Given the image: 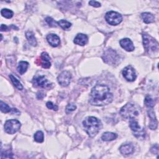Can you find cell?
<instances>
[{
	"label": "cell",
	"instance_id": "18",
	"mask_svg": "<svg viewBox=\"0 0 159 159\" xmlns=\"http://www.w3.org/2000/svg\"><path fill=\"white\" fill-rule=\"evenodd\" d=\"M117 138L118 135L116 134L110 132H106L103 134L101 139L104 141H111L113 140H115Z\"/></svg>",
	"mask_w": 159,
	"mask_h": 159
},
{
	"label": "cell",
	"instance_id": "32",
	"mask_svg": "<svg viewBox=\"0 0 159 159\" xmlns=\"http://www.w3.org/2000/svg\"><path fill=\"white\" fill-rule=\"evenodd\" d=\"M89 5L92 6H93L95 8H99L101 6V3H100L96 1H90L89 2Z\"/></svg>",
	"mask_w": 159,
	"mask_h": 159
},
{
	"label": "cell",
	"instance_id": "16",
	"mask_svg": "<svg viewBox=\"0 0 159 159\" xmlns=\"http://www.w3.org/2000/svg\"><path fill=\"white\" fill-rule=\"evenodd\" d=\"M88 36L84 34H78L76 37L74 39V43L75 44L81 45V46H83V45H86L88 43Z\"/></svg>",
	"mask_w": 159,
	"mask_h": 159
},
{
	"label": "cell",
	"instance_id": "24",
	"mask_svg": "<svg viewBox=\"0 0 159 159\" xmlns=\"http://www.w3.org/2000/svg\"><path fill=\"white\" fill-rule=\"evenodd\" d=\"M34 138L35 141L39 143H42L44 142V133L40 131H38L35 133Z\"/></svg>",
	"mask_w": 159,
	"mask_h": 159
},
{
	"label": "cell",
	"instance_id": "28",
	"mask_svg": "<svg viewBox=\"0 0 159 159\" xmlns=\"http://www.w3.org/2000/svg\"><path fill=\"white\" fill-rule=\"evenodd\" d=\"M45 21L47 22V23L51 26V27H57V22H56L53 18L51 17H47L45 18Z\"/></svg>",
	"mask_w": 159,
	"mask_h": 159
},
{
	"label": "cell",
	"instance_id": "3",
	"mask_svg": "<svg viewBox=\"0 0 159 159\" xmlns=\"http://www.w3.org/2000/svg\"><path fill=\"white\" fill-rule=\"evenodd\" d=\"M141 112L140 108L136 104L128 103L124 106L120 111L121 115L125 119H134Z\"/></svg>",
	"mask_w": 159,
	"mask_h": 159
},
{
	"label": "cell",
	"instance_id": "35",
	"mask_svg": "<svg viewBox=\"0 0 159 159\" xmlns=\"http://www.w3.org/2000/svg\"><path fill=\"white\" fill-rule=\"evenodd\" d=\"M9 30V28L5 25H2L1 26V31H7Z\"/></svg>",
	"mask_w": 159,
	"mask_h": 159
},
{
	"label": "cell",
	"instance_id": "23",
	"mask_svg": "<svg viewBox=\"0 0 159 159\" xmlns=\"http://www.w3.org/2000/svg\"><path fill=\"white\" fill-rule=\"evenodd\" d=\"M9 78L16 88H17L19 90L23 89V86H22V85L21 84V83L15 77H14L13 75H10Z\"/></svg>",
	"mask_w": 159,
	"mask_h": 159
},
{
	"label": "cell",
	"instance_id": "20",
	"mask_svg": "<svg viewBox=\"0 0 159 159\" xmlns=\"http://www.w3.org/2000/svg\"><path fill=\"white\" fill-rule=\"evenodd\" d=\"M143 21L146 24L152 23L155 20L154 16L150 13H143L141 14Z\"/></svg>",
	"mask_w": 159,
	"mask_h": 159
},
{
	"label": "cell",
	"instance_id": "4",
	"mask_svg": "<svg viewBox=\"0 0 159 159\" xmlns=\"http://www.w3.org/2000/svg\"><path fill=\"white\" fill-rule=\"evenodd\" d=\"M142 39L144 47L149 54H158L159 45L158 42L154 38L147 33H143Z\"/></svg>",
	"mask_w": 159,
	"mask_h": 159
},
{
	"label": "cell",
	"instance_id": "13",
	"mask_svg": "<svg viewBox=\"0 0 159 159\" xmlns=\"http://www.w3.org/2000/svg\"><path fill=\"white\" fill-rule=\"evenodd\" d=\"M40 63L44 69H49L51 67V57L47 52H44L41 54Z\"/></svg>",
	"mask_w": 159,
	"mask_h": 159
},
{
	"label": "cell",
	"instance_id": "8",
	"mask_svg": "<svg viewBox=\"0 0 159 159\" xmlns=\"http://www.w3.org/2000/svg\"><path fill=\"white\" fill-rule=\"evenodd\" d=\"M21 124L17 119H10L6 121L5 124V131L9 134L17 132L21 128Z\"/></svg>",
	"mask_w": 159,
	"mask_h": 159
},
{
	"label": "cell",
	"instance_id": "2",
	"mask_svg": "<svg viewBox=\"0 0 159 159\" xmlns=\"http://www.w3.org/2000/svg\"><path fill=\"white\" fill-rule=\"evenodd\" d=\"M83 126L85 131L91 138L97 135L102 127V123L100 119L93 116H89L83 121Z\"/></svg>",
	"mask_w": 159,
	"mask_h": 159
},
{
	"label": "cell",
	"instance_id": "31",
	"mask_svg": "<svg viewBox=\"0 0 159 159\" xmlns=\"http://www.w3.org/2000/svg\"><path fill=\"white\" fill-rule=\"evenodd\" d=\"M46 106L47 107L50 109H52V110H54V111H57L59 108L58 106L56 105V104H54L51 101H48L47 103H46Z\"/></svg>",
	"mask_w": 159,
	"mask_h": 159
},
{
	"label": "cell",
	"instance_id": "34",
	"mask_svg": "<svg viewBox=\"0 0 159 159\" xmlns=\"http://www.w3.org/2000/svg\"><path fill=\"white\" fill-rule=\"evenodd\" d=\"M45 97V94L42 92H39L37 94V97L38 99H42L44 97Z\"/></svg>",
	"mask_w": 159,
	"mask_h": 159
},
{
	"label": "cell",
	"instance_id": "26",
	"mask_svg": "<svg viewBox=\"0 0 159 159\" xmlns=\"http://www.w3.org/2000/svg\"><path fill=\"white\" fill-rule=\"evenodd\" d=\"M1 14L4 17L7 18V19L11 18L14 15L13 12L11 10L8 9H3L1 11Z\"/></svg>",
	"mask_w": 159,
	"mask_h": 159
},
{
	"label": "cell",
	"instance_id": "27",
	"mask_svg": "<svg viewBox=\"0 0 159 159\" xmlns=\"http://www.w3.org/2000/svg\"><path fill=\"white\" fill-rule=\"evenodd\" d=\"M0 108H1V111L4 113L9 112L12 110V109L6 103L2 101H0Z\"/></svg>",
	"mask_w": 159,
	"mask_h": 159
},
{
	"label": "cell",
	"instance_id": "14",
	"mask_svg": "<svg viewBox=\"0 0 159 159\" xmlns=\"http://www.w3.org/2000/svg\"><path fill=\"white\" fill-rule=\"evenodd\" d=\"M147 112H148V116L150 119L149 127L152 130H155L157 129L158 126V121L155 116V112L152 108H150V109L148 110Z\"/></svg>",
	"mask_w": 159,
	"mask_h": 159
},
{
	"label": "cell",
	"instance_id": "17",
	"mask_svg": "<svg viewBox=\"0 0 159 159\" xmlns=\"http://www.w3.org/2000/svg\"><path fill=\"white\" fill-rule=\"evenodd\" d=\"M134 147L131 144H126L122 145L120 148L119 150L121 153L124 155H129L132 154L134 152Z\"/></svg>",
	"mask_w": 159,
	"mask_h": 159
},
{
	"label": "cell",
	"instance_id": "11",
	"mask_svg": "<svg viewBox=\"0 0 159 159\" xmlns=\"http://www.w3.org/2000/svg\"><path fill=\"white\" fill-rule=\"evenodd\" d=\"M122 73L124 78L128 81H134L137 78L135 69L131 65H128L125 67Z\"/></svg>",
	"mask_w": 159,
	"mask_h": 159
},
{
	"label": "cell",
	"instance_id": "25",
	"mask_svg": "<svg viewBox=\"0 0 159 159\" xmlns=\"http://www.w3.org/2000/svg\"><path fill=\"white\" fill-rule=\"evenodd\" d=\"M146 106L149 108H152L155 106V101L150 96H147L144 100Z\"/></svg>",
	"mask_w": 159,
	"mask_h": 159
},
{
	"label": "cell",
	"instance_id": "5",
	"mask_svg": "<svg viewBox=\"0 0 159 159\" xmlns=\"http://www.w3.org/2000/svg\"><path fill=\"white\" fill-rule=\"evenodd\" d=\"M103 59L105 63L112 65H116L119 62V55L112 49H108L104 51Z\"/></svg>",
	"mask_w": 159,
	"mask_h": 159
},
{
	"label": "cell",
	"instance_id": "30",
	"mask_svg": "<svg viewBox=\"0 0 159 159\" xmlns=\"http://www.w3.org/2000/svg\"><path fill=\"white\" fill-rule=\"evenodd\" d=\"M77 109V106L73 104V103H69V104H68L66 107V112L67 113V114H69V113L74 111L75 109Z\"/></svg>",
	"mask_w": 159,
	"mask_h": 159
},
{
	"label": "cell",
	"instance_id": "15",
	"mask_svg": "<svg viewBox=\"0 0 159 159\" xmlns=\"http://www.w3.org/2000/svg\"><path fill=\"white\" fill-rule=\"evenodd\" d=\"M47 40L49 44L54 47H57L60 44V37L55 34H49L47 36Z\"/></svg>",
	"mask_w": 159,
	"mask_h": 159
},
{
	"label": "cell",
	"instance_id": "21",
	"mask_svg": "<svg viewBox=\"0 0 159 159\" xmlns=\"http://www.w3.org/2000/svg\"><path fill=\"white\" fill-rule=\"evenodd\" d=\"M26 37L27 38V39L28 40L29 43L32 45V46L35 47L37 45V40L36 39L34 36V34L31 31H28L26 33Z\"/></svg>",
	"mask_w": 159,
	"mask_h": 159
},
{
	"label": "cell",
	"instance_id": "33",
	"mask_svg": "<svg viewBox=\"0 0 159 159\" xmlns=\"http://www.w3.org/2000/svg\"><path fill=\"white\" fill-rule=\"evenodd\" d=\"M150 151L152 153H154V154H158V146L157 144H156L155 145H154L150 149Z\"/></svg>",
	"mask_w": 159,
	"mask_h": 159
},
{
	"label": "cell",
	"instance_id": "19",
	"mask_svg": "<svg viewBox=\"0 0 159 159\" xmlns=\"http://www.w3.org/2000/svg\"><path fill=\"white\" fill-rule=\"evenodd\" d=\"M29 67V63L25 61H21L19 63L17 66V71L21 75H23L28 70Z\"/></svg>",
	"mask_w": 159,
	"mask_h": 159
},
{
	"label": "cell",
	"instance_id": "12",
	"mask_svg": "<svg viewBox=\"0 0 159 159\" xmlns=\"http://www.w3.org/2000/svg\"><path fill=\"white\" fill-rule=\"evenodd\" d=\"M119 44L123 49L126 50L127 52H132L135 49V47L133 44V42L131 39L128 38L123 39L119 41Z\"/></svg>",
	"mask_w": 159,
	"mask_h": 159
},
{
	"label": "cell",
	"instance_id": "22",
	"mask_svg": "<svg viewBox=\"0 0 159 159\" xmlns=\"http://www.w3.org/2000/svg\"><path fill=\"white\" fill-rule=\"evenodd\" d=\"M57 24L59 26H60L64 30H69L72 26L71 22L67 21L66 20H64V19L59 21L57 22Z\"/></svg>",
	"mask_w": 159,
	"mask_h": 159
},
{
	"label": "cell",
	"instance_id": "9",
	"mask_svg": "<svg viewBox=\"0 0 159 159\" xmlns=\"http://www.w3.org/2000/svg\"><path fill=\"white\" fill-rule=\"evenodd\" d=\"M32 83L36 87L51 88L52 84L44 75H36L33 78Z\"/></svg>",
	"mask_w": 159,
	"mask_h": 159
},
{
	"label": "cell",
	"instance_id": "6",
	"mask_svg": "<svg viewBox=\"0 0 159 159\" xmlns=\"http://www.w3.org/2000/svg\"><path fill=\"white\" fill-rule=\"evenodd\" d=\"M129 126L134 134V135H135V138H137L138 139L141 140H142L145 138L146 132L144 129L141 127L138 123L134 119H130Z\"/></svg>",
	"mask_w": 159,
	"mask_h": 159
},
{
	"label": "cell",
	"instance_id": "1",
	"mask_svg": "<svg viewBox=\"0 0 159 159\" xmlns=\"http://www.w3.org/2000/svg\"><path fill=\"white\" fill-rule=\"evenodd\" d=\"M112 98L113 95L108 86L98 84L92 89L89 102L93 106H103L111 103Z\"/></svg>",
	"mask_w": 159,
	"mask_h": 159
},
{
	"label": "cell",
	"instance_id": "10",
	"mask_svg": "<svg viewBox=\"0 0 159 159\" xmlns=\"http://www.w3.org/2000/svg\"><path fill=\"white\" fill-rule=\"evenodd\" d=\"M72 79V75L69 71H63L57 77V80L59 83L63 87L69 86L70 83Z\"/></svg>",
	"mask_w": 159,
	"mask_h": 159
},
{
	"label": "cell",
	"instance_id": "7",
	"mask_svg": "<svg viewBox=\"0 0 159 159\" xmlns=\"http://www.w3.org/2000/svg\"><path fill=\"white\" fill-rule=\"evenodd\" d=\"M105 19L110 25L116 26L119 25L123 21V17L121 14L111 11L108 12L105 15Z\"/></svg>",
	"mask_w": 159,
	"mask_h": 159
},
{
	"label": "cell",
	"instance_id": "29",
	"mask_svg": "<svg viewBox=\"0 0 159 159\" xmlns=\"http://www.w3.org/2000/svg\"><path fill=\"white\" fill-rule=\"evenodd\" d=\"M1 158H13V153L9 151V150H6V151H3L2 149V153H1Z\"/></svg>",
	"mask_w": 159,
	"mask_h": 159
}]
</instances>
